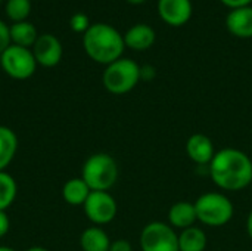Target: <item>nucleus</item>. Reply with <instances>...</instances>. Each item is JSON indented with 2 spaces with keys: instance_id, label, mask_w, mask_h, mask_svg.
<instances>
[{
  "instance_id": "nucleus-1",
  "label": "nucleus",
  "mask_w": 252,
  "mask_h": 251,
  "mask_svg": "<svg viewBox=\"0 0 252 251\" xmlns=\"http://www.w3.org/2000/svg\"><path fill=\"white\" fill-rule=\"evenodd\" d=\"M208 173L220 189L238 192L252 183V160L241 149L223 148L216 152Z\"/></svg>"
},
{
  "instance_id": "nucleus-2",
  "label": "nucleus",
  "mask_w": 252,
  "mask_h": 251,
  "mask_svg": "<svg viewBox=\"0 0 252 251\" xmlns=\"http://www.w3.org/2000/svg\"><path fill=\"white\" fill-rule=\"evenodd\" d=\"M83 47L92 61L106 67L123 58L126 43L124 36L115 27L97 22L83 34Z\"/></svg>"
},
{
  "instance_id": "nucleus-3",
  "label": "nucleus",
  "mask_w": 252,
  "mask_h": 251,
  "mask_svg": "<svg viewBox=\"0 0 252 251\" xmlns=\"http://www.w3.org/2000/svg\"><path fill=\"white\" fill-rule=\"evenodd\" d=\"M81 179L92 191H109L118 180V164L109 154L96 152L84 161Z\"/></svg>"
},
{
  "instance_id": "nucleus-4",
  "label": "nucleus",
  "mask_w": 252,
  "mask_h": 251,
  "mask_svg": "<svg viewBox=\"0 0 252 251\" xmlns=\"http://www.w3.org/2000/svg\"><path fill=\"white\" fill-rule=\"evenodd\" d=\"M193 204L198 222L205 226H224L233 219L235 215L233 203L221 192H205Z\"/></svg>"
},
{
  "instance_id": "nucleus-5",
  "label": "nucleus",
  "mask_w": 252,
  "mask_h": 251,
  "mask_svg": "<svg viewBox=\"0 0 252 251\" xmlns=\"http://www.w3.org/2000/svg\"><path fill=\"white\" fill-rule=\"evenodd\" d=\"M140 81V65L130 58H120L105 67L102 74L103 87L112 95H126Z\"/></svg>"
},
{
  "instance_id": "nucleus-6",
  "label": "nucleus",
  "mask_w": 252,
  "mask_h": 251,
  "mask_svg": "<svg viewBox=\"0 0 252 251\" xmlns=\"http://www.w3.org/2000/svg\"><path fill=\"white\" fill-rule=\"evenodd\" d=\"M0 65L3 71L13 80H27L34 75L37 62L31 49L10 44L0 55Z\"/></svg>"
},
{
  "instance_id": "nucleus-7",
  "label": "nucleus",
  "mask_w": 252,
  "mask_h": 251,
  "mask_svg": "<svg viewBox=\"0 0 252 251\" xmlns=\"http://www.w3.org/2000/svg\"><path fill=\"white\" fill-rule=\"evenodd\" d=\"M142 251H179V234L165 222H151L140 232Z\"/></svg>"
},
{
  "instance_id": "nucleus-8",
  "label": "nucleus",
  "mask_w": 252,
  "mask_h": 251,
  "mask_svg": "<svg viewBox=\"0 0 252 251\" xmlns=\"http://www.w3.org/2000/svg\"><path fill=\"white\" fill-rule=\"evenodd\" d=\"M83 209L86 217L94 226L111 223L118 213L117 201L108 191H92Z\"/></svg>"
},
{
  "instance_id": "nucleus-9",
  "label": "nucleus",
  "mask_w": 252,
  "mask_h": 251,
  "mask_svg": "<svg viewBox=\"0 0 252 251\" xmlns=\"http://www.w3.org/2000/svg\"><path fill=\"white\" fill-rule=\"evenodd\" d=\"M32 55L35 58L37 65H41L44 68L56 67L62 59V43L59 38L53 34H41L35 40L32 46Z\"/></svg>"
},
{
  "instance_id": "nucleus-10",
  "label": "nucleus",
  "mask_w": 252,
  "mask_h": 251,
  "mask_svg": "<svg viewBox=\"0 0 252 251\" xmlns=\"http://www.w3.org/2000/svg\"><path fill=\"white\" fill-rule=\"evenodd\" d=\"M159 18L170 27H182L189 22L193 13L190 0H158Z\"/></svg>"
},
{
  "instance_id": "nucleus-11",
  "label": "nucleus",
  "mask_w": 252,
  "mask_h": 251,
  "mask_svg": "<svg viewBox=\"0 0 252 251\" xmlns=\"http://www.w3.org/2000/svg\"><path fill=\"white\" fill-rule=\"evenodd\" d=\"M186 154L190 161H193L199 167L210 166L216 155V148L213 141L204 133L192 135L186 142Z\"/></svg>"
},
{
  "instance_id": "nucleus-12",
  "label": "nucleus",
  "mask_w": 252,
  "mask_h": 251,
  "mask_svg": "<svg viewBox=\"0 0 252 251\" xmlns=\"http://www.w3.org/2000/svg\"><path fill=\"white\" fill-rule=\"evenodd\" d=\"M226 28L230 34L239 38L252 37V7L245 6L232 9L226 16Z\"/></svg>"
},
{
  "instance_id": "nucleus-13",
  "label": "nucleus",
  "mask_w": 252,
  "mask_h": 251,
  "mask_svg": "<svg viewBox=\"0 0 252 251\" xmlns=\"http://www.w3.org/2000/svg\"><path fill=\"white\" fill-rule=\"evenodd\" d=\"M155 40H157L155 30L148 24H136L130 27L124 34L126 47L137 52L148 50L149 47L154 46Z\"/></svg>"
},
{
  "instance_id": "nucleus-14",
  "label": "nucleus",
  "mask_w": 252,
  "mask_h": 251,
  "mask_svg": "<svg viewBox=\"0 0 252 251\" xmlns=\"http://www.w3.org/2000/svg\"><path fill=\"white\" fill-rule=\"evenodd\" d=\"M198 222L195 204L189 201H177L168 210V225L176 229H188Z\"/></svg>"
},
{
  "instance_id": "nucleus-15",
  "label": "nucleus",
  "mask_w": 252,
  "mask_h": 251,
  "mask_svg": "<svg viewBox=\"0 0 252 251\" xmlns=\"http://www.w3.org/2000/svg\"><path fill=\"white\" fill-rule=\"evenodd\" d=\"M92 189L81 178H72L65 182L62 188V198L66 204L72 207H83L86 200L89 198Z\"/></svg>"
},
{
  "instance_id": "nucleus-16",
  "label": "nucleus",
  "mask_w": 252,
  "mask_h": 251,
  "mask_svg": "<svg viewBox=\"0 0 252 251\" xmlns=\"http://www.w3.org/2000/svg\"><path fill=\"white\" fill-rule=\"evenodd\" d=\"M111 240L100 226H90L80 235V247L83 251H109Z\"/></svg>"
},
{
  "instance_id": "nucleus-17",
  "label": "nucleus",
  "mask_w": 252,
  "mask_h": 251,
  "mask_svg": "<svg viewBox=\"0 0 252 251\" xmlns=\"http://www.w3.org/2000/svg\"><path fill=\"white\" fill-rule=\"evenodd\" d=\"M18 151V136L7 127L0 126V172H6Z\"/></svg>"
},
{
  "instance_id": "nucleus-18",
  "label": "nucleus",
  "mask_w": 252,
  "mask_h": 251,
  "mask_svg": "<svg viewBox=\"0 0 252 251\" xmlns=\"http://www.w3.org/2000/svg\"><path fill=\"white\" fill-rule=\"evenodd\" d=\"M9 33H10V43L21 46V47H32L35 40L38 38L37 34V28L34 27V24L28 22V21H22V22H13L9 27Z\"/></svg>"
},
{
  "instance_id": "nucleus-19",
  "label": "nucleus",
  "mask_w": 252,
  "mask_h": 251,
  "mask_svg": "<svg viewBox=\"0 0 252 251\" xmlns=\"http://www.w3.org/2000/svg\"><path fill=\"white\" fill-rule=\"evenodd\" d=\"M207 234L199 226H190L179 234V251H205Z\"/></svg>"
},
{
  "instance_id": "nucleus-20",
  "label": "nucleus",
  "mask_w": 252,
  "mask_h": 251,
  "mask_svg": "<svg viewBox=\"0 0 252 251\" xmlns=\"http://www.w3.org/2000/svg\"><path fill=\"white\" fill-rule=\"evenodd\" d=\"M18 194V185L12 175L0 172V212H6L15 201Z\"/></svg>"
},
{
  "instance_id": "nucleus-21",
  "label": "nucleus",
  "mask_w": 252,
  "mask_h": 251,
  "mask_svg": "<svg viewBox=\"0 0 252 251\" xmlns=\"http://www.w3.org/2000/svg\"><path fill=\"white\" fill-rule=\"evenodd\" d=\"M4 12L12 24L27 21L31 13V0H7Z\"/></svg>"
},
{
  "instance_id": "nucleus-22",
  "label": "nucleus",
  "mask_w": 252,
  "mask_h": 251,
  "mask_svg": "<svg viewBox=\"0 0 252 251\" xmlns=\"http://www.w3.org/2000/svg\"><path fill=\"white\" fill-rule=\"evenodd\" d=\"M90 21H89V16L86 13H74L69 19V27L74 33H80V34H84L89 28H90Z\"/></svg>"
},
{
  "instance_id": "nucleus-23",
  "label": "nucleus",
  "mask_w": 252,
  "mask_h": 251,
  "mask_svg": "<svg viewBox=\"0 0 252 251\" xmlns=\"http://www.w3.org/2000/svg\"><path fill=\"white\" fill-rule=\"evenodd\" d=\"M10 33H9V25L0 19V55L10 46Z\"/></svg>"
},
{
  "instance_id": "nucleus-24",
  "label": "nucleus",
  "mask_w": 252,
  "mask_h": 251,
  "mask_svg": "<svg viewBox=\"0 0 252 251\" xmlns=\"http://www.w3.org/2000/svg\"><path fill=\"white\" fill-rule=\"evenodd\" d=\"M109 251H133V247L127 240H117L111 243Z\"/></svg>"
},
{
  "instance_id": "nucleus-25",
  "label": "nucleus",
  "mask_w": 252,
  "mask_h": 251,
  "mask_svg": "<svg viewBox=\"0 0 252 251\" xmlns=\"http://www.w3.org/2000/svg\"><path fill=\"white\" fill-rule=\"evenodd\" d=\"M9 229H10V219L6 215V212H0V238L7 235Z\"/></svg>"
},
{
  "instance_id": "nucleus-26",
  "label": "nucleus",
  "mask_w": 252,
  "mask_h": 251,
  "mask_svg": "<svg viewBox=\"0 0 252 251\" xmlns=\"http://www.w3.org/2000/svg\"><path fill=\"white\" fill-rule=\"evenodd\" d=\"M157 75V70L152 65H143L140 67V80L151 81Z\"/></svg>"
},
{
  "instance_id": "nucleus-27",
  "label": "nucleus",
  "mask_w": 252,
  "mask_h": 251,
  "mask_svg": "<svg viewBox=\"0 0 252 251\" xmlns=\"http://www.w3.org/2000/svg\"><path fill=\"white\" fill-rule=\"evenodd\" d=\"M224 6L230 7L232 9H239V7H245V6H250L252 3V0H220Z\"/></svg>"
},
{
  "instance_id": "nucleus-28",
  "label": "nucleus",
  "mask_w": 252,
  "mask_h": 251,
  "mask_svg": "<svg viewBox=\"0 0 252 251\" xmlns=\"http://www.w3.org/2000/svg\"><path fill=\"white\" fill-rule=\"evenodd\" d=\"M247 234H248V237L251 238L252 241V210L250 212L248 217H247Z\"/></svg>"
},
{
  "instance_id": "nucleus-29",
  "label": "nucleus",
  "mask_w": 252,
  "mask_h": 251,
  "mask_svg": "<svg viewBox=\"0 0 252 251\" xmlns=\"http://www.w3.org/2000/svg\"><path fill=\"white\" fill-rule=\"evenodd\" d=\"M25 251H49V250H47V249H44V247H41V246H34V247L27 249Z\"/></svg>"
},
{
  "instance_id": "nucleus-30",
  "label": "nucleus",
  "mask_w": 252,
  "mask_h": 251,
  "mask_svg": "<svg viewBox=\"0 0 252 251\" xmlns=\"http://www.w3.org/2000/svg\"><path fill=\"white\" fill-rule=\"evenodd\" d=\"M126 1H128L130 4H142V3H145L146 0H126Z\"/></svg>"
},
{
  "instance_id": "nucleus-31",
  "label": "nucleus",
  "mask_w": 252,
  "mask_h": 251,
  "mask_svg": "<svg viewBox=\"0 0 252 251\" xmlns=\"http://www.w3.org/2000/svg\"><path fill=\"white\" fill-rule=\"evenodd\" d=\"M0 251H15L10 247H6V246H0Z\"/></svg>"
}]
</instances>
